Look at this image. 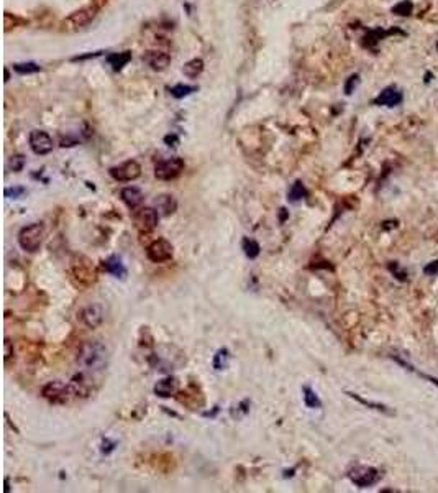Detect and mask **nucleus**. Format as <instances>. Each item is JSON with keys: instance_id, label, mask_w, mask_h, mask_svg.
I'll return each mask as SVG.
<instances>
[{"instance_id": "nucleus-1", "label": "nucleus", "mask_w": 438, "mask_h": 493, "mask_svg": "<svg viewBox=\"0 0 438 493\" xmlns=\"http://www.w3.org/2000/svg\"><path fill=\"white\" fill-rule=\"evenodd\" d=\"M105 359H107V350L97 341H89L82 344L77 354V362L89 370L102 368L105 363Z\"/></svg>"}, {"instance_id": "nucleus-2", "label": "nucleus", "mask_w": 438, "mask_h": 493, "mask_svg": "<svg viewBox=\"0 0 438 493\" xmlns=\"http://www.w3.org/2000/svg\"><path fill=\"white\" fill-rule=\"evenodd\" d=\"M43 239H45V227L39 222L23 227L18 234V244L28 253L38 252L43 244Z\"/></svg>"}, {"instance_id": "nucleus-3", "label": "nucleus", "mask_w": 438, "mask_h": 493, "mask_svg": "<svg viewBox=\"0 0 438 493\" xmlns=\"http://www.w3.org/2000/svg\"><path fill=\"white\" fill-rule=\"evenodd\" d=\"M97 12L99 10H97L95 5H89V7H84L81 10L71 13L68 19L63 21L64 30H68V32H77V30L86 28V26L97 17Z\"/></svg>"}, {"instance_id": "nucleus-4", "label": "nucleus", "mask_w": 438, "mask_h": 493, "mask_svg": "<svg viewBox=\"0 0 438 493\" xmlns=\"http://www.w3.org/2000/svg\"><path fill=\"white\" fill-rule=\"evenodd\" d=\"M184 171V160L178 156L167 158V160H161L154 166V176L161 181H171L176 179L178 176Z\"/></svg>"}, {"instance_id": "nucleus-5", "label": "nucleus", "mask_w": 438, "mask_h": 493, "mask_svg": "<svg viewBox=\"0 0 438 493\" xmlns=\"http://www.w3.org/2000/svg\"><path fill=\"white\" fill-rule=\"evenodd\" d=\"M73 395H77V390L73 385H66L63 381H51L43 388V396L55 403L68 401Z\"/></svg>"}, {"instance_id": "nucleus-6", "label": "nucleus", "mask_w": 438, "mask_h": 493, "mask_svg": "<svg viewBox=\"0 0 438 493\" xmlns=\"http://www.w3.org/2000/svg\"><path fill=\"white\" fill-rule=\"evenodd\" d=\"M348 477H349V480L355 483L356 487L365 488V487L374 485V483L379 480L381 474H379L374 467H366V465H358V467H355V469L349 470V472H348Z\"/></svg>"}, {"instance_id": "nucleus-7", "label": "nucleus", "mask_w": 438, "mask_h": 493, "mask_svg": "<svg viewBox=\"0 0 438 493\" xmlns=\"http://www.w3.org/2000/svg\"><path fill=\"white\" fill-rule=\"evenodd\" d=\"M172 253H174V248H172L171 242L164 239H158L151 242L148 245V248H146V257L153 263H164L172 258Z\"/></svg>"}, {"instance_id": "nucleus-8", "label": "nucleus", "mask_w": 438, "mask_h": 493, "mask_svg": "<svg viewBox=\"0 0 438 493\" xmlns=\"http://www.w3.org/2000/svg\"><path fill=\"white\" fill-rule=\"evenodd\" d=\"M158 221H159L158 209H153V208H141L140 210H136L133 215L135 227L138 228L141 234L151 232L153 228L158 226Z\"/></svg>"}, {"instance_id": "nucleus-9", "label": "nucleus", "mask_w": 438, "mask_h": 493, "mask_svg": "<svg viewBox=\"0 0 438 493\" xmlns=\"http://www.w3.org/2000/svg\"><path fill=\"white\" fill-rule=\"evenodd\" d=\"M109 173L115 179V181H122V183L133 181V179L140 178L141 166H140L138 161L130 160V161L122 163V165H118V166H113V168H110Z\"/></svg>"}, {"instance_id": "nucleus-10", "label": "nucleus", "mask_w": 438, "mask_h": 493, "mask_svg": "<svg viewBox=\"0 0 438 493\" xmlns=\"http://www.w3.org/2000/svg\"><path fill=\"white\" fill-rule=\"evenodd\" d=\"M28 143L33 153H36V155H48V153L53 152V147H55V142H53L50 133L43 130H33L28 136Z\"/></svg>"}, {"instance_id": "nucleus-11", "label": "nucleus", "mask_w": 438, "mask_h": 493, "mask_svg": "<svg viewBox=\"0 0 438 493\" xmlns=\"http://www.w3.org/2000/svg\"><path fill=\"white\" fill-rule=\"evenodd\" d=\"M81 321L89 329H95L104 322V309L100 304H89L81 311Z\"/></svg>"}, {"instance_id": "nucleus-12", "label": "nucleus", "mask_w": 438, "mask_h": 493, "mask_svg": "<svg viewBox=\"0 0 438 493\" xmlns=\"http://www.w3.org/2000/svg\"><path fill=\"white\" fill-rule=\"evenodd\" d=\"M402 99H404V95H402L401 89H397L396 86H389L379 92V95L374 99V104L386 105V107H396V105L402 102Z\"/></svg>"}, {"instance_id": "nucleus-13", "label": "nucleus", "mask_w": 438, "mask_h": 493, "mask_svg": "<svg viewBox=\"0 0 438 493\" xmlns=\"http://www.w3.org/2000/svg\"><path fill=\"white\" fill-rule=\"evenodd\" d=\"M143 59L153 71H164L171 63V56L164 51H148Z\"/></svg>"}, {"instance_id": "nucleus-14", "label": "nucleus", "mask_w": 438, "mask_h": 493, "mask_svg": "<svg viewBox=\"0 0 438 493\" xmlns=\"http://www.w3.org/2000/svg\"><path fill=\"white\" fill-rule=\"evenodd\" d=\"M120 197L130 209L140 208V206L143 204V199H145L143 192H141L138 188H123L120 191Z\"/></svg>"}, {"instance_id": "nucleus-15", "label": "nucleus", "mask_w": 438, "mask_h": 493, "mask_svg": "<svg viewBox=\"0 0 438 493\" xmlns=\"http://www.w3.org/2000/svg\"><path fill=\"white\" fill-rule=\"evenodd\" d=\"M178 391V380L176 378H164V380H159L156 385H154V393H156L159 398H169V396L176 395Z\"/></svg>"}, {"instance_id": "nucleus-16", "label": "nucleus", "mask_w": 438, "mask_h": 493, "mask_svg": "<svg viewBox=\"0 0 438 493\" xmlns=\"http://www.w3.org/2000/svg\"><path fill=\"white\" fill-rule=\"evenodd\" d=\"M104 270L107 273H110V275L117 276V278H123V276L127 275V268L122 263L120 257H117V255H113V257H110L109 260H105Z\"/></svg>"}, {"instance_id": "nucleus-17", "label": "nucleus", "mask_w": 438, "mask_h": 493, "mask_svg": "<svg viewBox=\"0 0 438 493\" xmlns=\"http://www.w3.org/2000/svg\"><path fill=\"white\" fill-rule=\"evenodd\" d=\"M130 59H131V53H130V51L112 53V55H110L109 58H107L109 64L112 66L115 71H118V69H122L123 66H127L128 63H130Z\"/></svg>"}, {"instance_id": "nucleus-18", "label": "nucleus", "mask_w": 438, "mask_h": 493, "mask_svg": "<svg viewBox=\"0 0 438 493\" xmlns=\"http://www.w3.org/2000/svg\"><path fill=\"white\" fill-rule=\"evenodd\" d=\"M156 208H158V210H161V212L164 214V215H169V214H172L176 210L178 204H176V201H174V197H172V196L163 194V196H158Z\"/></svg>"}, {"instance_id": "nucleus-19", "label": "nucleus", "mask_w": 438, "mask_h": 493, "mask_svg": "<svg viewBox=\"0 0 438 493\" xmlns=\"http://www.w3.org/2000/svg\"><path fill=\"white\" fill-rule=\"evenodd\" d=\"M203 71V61L202 59H191V61H187V63L184 64V68H182V73H184V76H187V77H191V79H196L197 76H201Z\"/></svg>"}, {"instance_id": "nucleus-20", "label": "nucleus", "mask_w": 438, "mask_h": 493, "mask_svg": "<svg viewBox=\"0 0 438 493\" xmlns=\"http://www.w3.org/2000/svg\"><path fill=\"white\" fill-rule=\"evenodd\" d=\"M243 252H245V255H246L248 258L253 260V258H256L259 255L261 246H259L258 242L253 240V239H245V240H243Z\"/></svg>"}, {"instance_id": "nucleus-21", "label": "nucleus", "mask_w": 438, "mask_h": 493, "mask_svg": "<svg viewBox=\"0 0 438 493\" xmlns=\"http://www.w3.org/2000/svg\"><path fill=\"white\" fill-rule=\"evenodd\" d=\"M304 403L307 404L309 408H320L322 406L320 398H318L317 393L310 388V386H304Z\"/></svg>"}, {"instance_id": "nucleus-22", "label": "nucleus", "mask_w": 438, "mask_h": 493, "mask_svg": "<svg viewBox=\"0 0 438 493\" xmlns=\"http://www.w3.org/2000/svg\"><path fill=\"white\" fill-rule=\"evenodd\" d=\"M305 196H307V191H305V188H304V184H302V183H300V181H295L294 184H292V188L289 189V199H291L292 202L304 199Z\"/></svg>"}, {"instance_id": "nucleus-23", "label": "nucleus", "mask_w": 438, "mask_h": 493, "mask_svg": "<svg viewBox=\"0 0 438 493\" xmlns=\"http://www.w3.org/2000/svg\"><path fill=\"white\" fill-rule=\"evenodd\" d=\"M228 359H230L228 350H227V349H220V350L215 354V357H214V368H215V370H223V368H227Z\"/></svg>"}, {"instance_id": "nucleus-24", "label": "nucleus", "mask_w": 438, "mask_h": 493, "mask_svg": "<svg viewBox=\"0 0 438 493\" xmlns=\"http://www.w3.org/2000/svg\"><path fill=\"white\" fill-rule=\"evenodd\" d=\"M194 91H196V87H194V86L178 84V86H174V87H172V89H171V94L174 95L176 99H182V97H185V95L192 94Z\"/></svg>"}, {"instance_id": "nucleus-25", "label": "nucleus", "mask_w": 438, "mask_h": 493, "mask_svg": "<svg viewBox=\"0 0 438 493\" xmlns=\"http://www.w3.org/2000/svg\"><path fill=\"white\" fill-rule=\"evenodd\" d=\"M349 396H351V398H355L356 399V401H360L361 404H365V406H369L371 409H378V411H381V413H389V415H392V411H391V409H389L387 406H384V404H379V403H371V401H366V399H363V398H360V396H358V395H355V393H348Z\"/></svg>"}, {"instance_id": "nucleus-26", "label": "nucleus", "mask_w": 438, "mask_h": 493, "mask_svg": "<svg viewBox=\"0 0 438 493\" xmlns=\"http://www.w3.org/2000/svg\"><path fill=\"white\" fill-rule=\"evenodd\" d=\"M392 12L396 13V15L407 17V15H410V13H412V3H410L409 0H402L401 3H397V5L392 8Z\"/></svg>"}, {"instance_id": "nucleus-27", "label": "nucleus", "mask_w": 438, "mask_h": 493, "mask_svg": "<svg viewBox=\"0 0 438 493\" xmlns=\"http://www.w3.org/2000/svg\"><path fill=\"white\" fill-rule=\"evenodd\" d=\"M13 69L20 74H32V73L39 71V66L35 64V63H23V64H15L13 66Z\"/></svg>"}, {"instance_id": "nucleus-28", "label": "nucleus", "mask_w": 438, "mask_h": 493, "mask_svg": "<svg viewBox=\"0 0 438 493\" xmlns=\"http://www.w3.org/2000/svg\"><path fill=\"white\" fill-rule=\"evenodd\" d=\"M358 82H360V76H358V74H353V76L347 81V84H345V92H347V94H351Z\"/></svg>"}, {"instance_id": "nucleus-29", "label": "nucleus", "mask_w": 438, "mask_h": 493, "mask_svg": "<svg viewBox=\"0 0 438 493\" xmlns=\"http://www.w3.org/2000/svg\"><path fill=\"white\" fill-rule=\"evenodd\" d=\"M23 156L21 155H15V156H12V160H10V166H12V170L13 171H20L21 168H23Z\"/></svg>"}, {"instance_id": "nucleus-30", "label": "nucleus", "mask_w": 438, "mask_h": 493, "mask_svg": "<svg viewBox=\"0 0 438 493\" xmlns=\"http://www.w3.org/2000/svg\"><path fill=\"white\" fill-rule=\"evenodd\" d=\"M389 268H391V271L396 275V278H399L402 281H405V271H402L399 265H396V263H392V265H389Z\"/></svg>"}, {"instance_id": "nucleus-31", "label": "nucleus", "mask_w": 438, "mask_h": 493, "mask_svg": "<svg viewBox=\"0 0 438 493\" xmlns=\"http://www.w3.org/2000/svg\"><path fill=\"white\" fill-rule=\"evenodd\" d=\"M25 192L23 188H15V189H5V197H18Z\"/></svg>"}, {"instance_id": "nucleus-32", "label": "nucleus", "mask_w": 438, "mask_h": 493, "mask_svg": "<svg viewBox=\"0 0 438 493\" xmlns=\"http://www.w3.org/2000/svg\"><path fill=\"white\" fill-rule=\"evenodd\" d=\"M423 271H425L427 275H437V273H438V260H437V262L428 263V265L423 268Z\"/></svg>"}, {"instance_id": "nucleus-33", "label": "nucleus", "mask_w": 438, "mask_h": 493, "mask_svg": "<svg viewBox=\"0 0 438 493\" xmlns=\"http://www.w3.org/2000/svg\"><path fill=\"white\" fill-rule=\"evenodd\" d=\"M12 355V350H10V342L5 341V359H8Z\"/></svg>"}, {"instance_id": "nucleus-34", "label": "nucleus", "mask_w": 438, "mask_h": 493, "mask_svg": "<svg viewBox=\"0 0 438 493\" xmlns=\"http://www.w3.org/2000/svg\"><path fill=\"white\" fill-rule=\"evenodd\" d=\"M166 143H178V138L174 135L172 136H166Z\"/></svg>"}]
</instances>
